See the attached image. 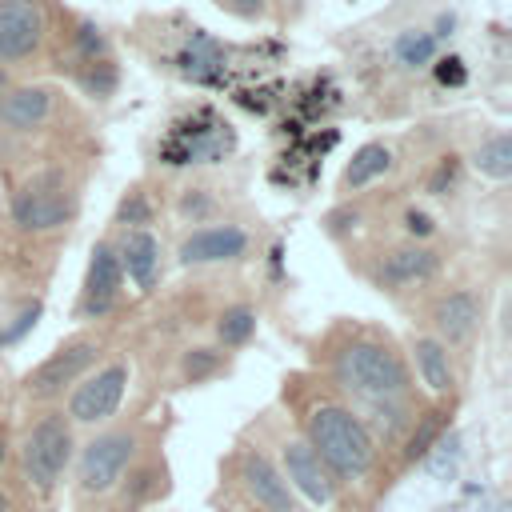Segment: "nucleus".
<instances>
[{"label":"nucleus","instance_id":"8","mask_svg":"<svg viewBox=\"0 0 512 512\" xmlns=\"http://www.w3.org/2000/svg\"><path fill=\"white\" fill-rule=\"evenodd\" d=\"M44 40L40 0H0V64H20L36 56Z\"/></svg>","mask_w":512,"mask_h":512},{"label":"nucleus","instance_id":"3","mask_svg":"<svg viewBox=\"0 0 512 512\" xmlns=\"http://www.w3.org/2000/svg\"><path fill=\"white\" fill-rule=\"evenodd\" d=\"M72 460V420L64 412H44L28 436H24V448H20V464H24V476L36 492H52L56 480L64 476Z\"/></svg>","mask_w":512,"mask_h":512},{"label":"nucleus","instance_id":"33","mask_svg":"<svg viewBox=\"0 0 512 512\" xmlns=\"http://www.w3.org/2000/svg\"><path fill=\"white\" fill-rule=\"evenodd\" d=\"M452 24H456V16H440V20H436V32H432V36H436V40H440V36H448V32H452Z\"/></svg>","mask_w":512,"mask_h":512},{"label":"nucleus","instance_id":"35","mask_svg":"<svg viewBox=\"0 0 512 512\" xmlns=\"http://www.w3.org/2000/svg\"><path fill=\"white\" fill-rule=\"evenodd\" d=\"M4 92H8V76L0 72V96H4Z\"/></svg>","mask_w":512,"mask_h":512},{"label":"nucleus","instance_id":"24","mask_svg":"<svg viewBox=\"0 0 512 512\" xmlns=\"http://www.w3.org/2000/svg\"><path fill=\"white\" fill-rule=\"evenodd\" d=\"M80 84H84L92 96H112V92H116V68H112V60H108V56H104V60H88L84 72H80Z\"/></svg>","mask_w":512,"mask_h":512},{"label":"nucleus","instance_id":"34","mask_svg":"<svg viewBox=\"0 0 512 512\" xmlns=\"http://www.w3.org/2000/svg\"><path fill=\"white\" fill-rule=\"evenodd\" d=\"M4 448H8V440H4V432H0V464H4Z\"/></svg>","mask_w":512,"mask_h":512},{"label":"nucleus","instance_id":"32","mask_svg":"<svg viewBox=\"0 0 512 512\" xmlns=\"http://www.w3.org/2000/svg\"><path fill=\"white\" fill-rule=\"evenodd\" d=\"M404 220H408V232H412V236H432V216H428V212H416V208H412Z\"/></svg>","mask_w":512,"mask_h":512},{"label":"nucleus","instance_id":"12","mask_svg":"<svg viewBox=\"0 0 512 512\" xmlns=\"http://www.w3.org/2000/svg\"><path fill=\"white\" fill-rule=\"evenodd\" d=\"M248 248V232L236 224H208L196 228L192 236H184L180 244V260L184 264H216V260H236Z\"/></svg>","mask_w":512,"mask_h":512},{"label":"nucleus","instance_id":"11","mask_svg":"<svg viewBox=\"0 0 512 512\" xmlns=\"http://www.w3.org/2000/svg\"><path fill=\"white\" fill-rule=\"evenodd\" d=\"M120 284H124V268H120V252L112 244H96L92 248V260H88V280H84V316H104L116 296H120Z\"/></svg>","mask_w":512,"mask_h":512},{"label":"nucleus","instance_id":"17","mask_svg":"<svg viewBox=\"0 0 512 512\" xmlns=\"http://www.w3.org/2000/svg\"><path fill=\"white\" fill-rule=\"evenodd\" d=\"M156 264H160V244H156V236L144 232V228H132L128 240H124V248H120V268L136 280V288H152Z\"/></svg>","mask_w":512,"mask_h":512},{"label":"nucleus","instance_id":"13","mask_svg":"<svg viewBox=\"0 0 512 512\" xmlns=\"http://www.w3.org/2000/svg\"><path fill=\"white\" fill-rule=\"evenodd\" d=\"M476 324H480V296L472 288H456L432 304V328H436V340L444 344L468 340Z\"/></svg>","mask_w":512,"mask_h":512},{"label":"nucleus","instance_id":"1","mask_svg":"<svg viewBox=\"0 0 512 512\" xmlns=\"http://www.w3.org/2000/svg\"><path fill=\"white\" fill-rule=\"evenodd\" d=\"M304 440L324 460V468L340 480H360L376 464V436L364 416L344 404H316L304 416Z\"/></svg>","mask_w":512,"mask_h":512},{"label":"nucleus","instance_id":"20","mask_svg":"<svg viewBox=\"0 0 512 512\" xmlns=\"http://www.w3.org/2000/svg\"><path fill=\"white\" fill-rule=\"evenodd\" d=\"M436 52H440V40L432 36V32H424V28H408V32H400L396 36V44H392V56H396V64L400 68H428L432 60H436Z\"/></svg>","mask_w":512,"mask_h":512},{"label":"nucleus","instance_id":"4","mask_svg":"<svg viewBox=\"0 0 512 512\" xmlns=\"http://www.w3.org/2000/svg\"><path fill=\"white\" fill-rule=\"evenodd\" d=\"M72 212H76V200L60 176H36L12 196V220L24 232H52Z\"/></svg>","mask_w":512,"mask_h":512},{"label":"nucleus","instance_id":"7","mask_svg":"<svg viewBox=\"0 0 512 512\" xmlns=\"http://www.w3.org/2000/svg\"><path fill=\"white\" fill-rule=\"evenodd\" d=\"M96 344L92 340H68L64 348H56L52 356H44L28 376H24V392L32 396V400H52V396H60L64 388H72L88 368H92V360H96Z\"/></svg>","mask_w":512,"mask_h":512},{"label":"nucleus","instance_id":"2","mask_svg":"<svg viewBox=\"0 0 512 512\" xmlns=\"http://www.w3.org/2000/svg\"><path fill=\"white\" fill-rule=\"evenodd\" d=\"M332 372H336V384L360 400H400L412 388L404 356L388 340H376V336L344 340L332 356Z\"/></svg>","mask_w":512,"mask_h":512},{"label":"nucleus","instance_id":"29","mask_svg":"<svg viewBox=\"0 0 512 512\" xmlns=\"http://www.w3.org/2000/svg\"><path fill=\"white\" fill-rule=\"evenodd\" d=\"M36 316H40V304L32 300V304H28V308H24V312H20V316H16V320H12L8 328H0V348L16 344V340H20V336H24V332H28L32 324H36Z\"/></svg>","mask_w":512,"mask_h":512},{"label":"nucleus","instance_id":"26","mask_svg":"<svg viewBox=\"0 0 512 512\" xmlns=\"http://www.w3.org/2000/svg\"><path fill=\"white\" fill-rule=\"evenodd\" d=\"M116 220H120V224H132V228L148 224V220H152V208H148L144 192H128V196L120 200V212H116Z\"/></svg>","mask_w":512,"mask_h":512},{"label":"nucleus","instance_id":"25","mask_svg":"<svg viewBox=\"0 0 512 512\" xmlns=\"http://www.w3.org/2000/svg\"><path fill=\"white\" fill-rule=\"evenodd\" d=\"M76 52H80V60H84V64H88V60H104V56H108V40L100 36V28H96V24H88V20H84V24L76 28Z\"/></svg>","mask_w":512,"mask_h":512},{"label":"nucleus","instance_id":"9","mask_svg":"<svg viewBox=\"0 0 512 512\" xmlns=\"http://www.w3.org/2000/svg\"><path fill=\"white\" fill-rule=\"evenodd\" d=\"M280 460H284V480H288V488H296L300 496H308L312 504H332L336 500V476L324 468V460L308 448V440H288L284 444V452H280Z\"/></svg>","mask_w":512,"mask_h":512},{"label":"nucleus","instance_id":"6","mask_svg":"<svg viewBox=\"0 0 512 512\" xmlns=\"http://www.w3.org/2000/svg\"><path fill=\"white\" fill-rule=\"evenodd\" d=\"M124 388H128V364L124 360H112V364L96 368L88 380H80L72 388L68 420H76V424H104L108 416H116V408L124 400Z\"/></svg>","mask_w":512,"mask_h":512},{"label":"nucleus","instance_id":"21","mask_svg":"<svg viewBox=\"0 0 512 512\" xmlns=\"http://www.w3.org/2000/svg\"><path fill=\"white\" fill-rule=\"evenodd\" d=\"M472 168L488 180H508L512 176V136L508 132H496L492 140H484L476 152H472Z\"/></svg>","mask_w":512,"mask_h":512},{"label":"nucleus","instance_id":"22","mask_svg":"<svg viewBox=\"0 0 512 512\" xmlns=\"http://www.w3.org/2000/svg\"><path fill=\"white\" fill-rule=\"evenodd\" d=\"M444 428H448V412H444V408H428L424 416H416V424H412V432H408V440H404V460H408V464L424 460L428 448L444 436Z\"/></svg>","mask_w":512,"mask_h":512},{"label":"nucleus","instance_id":"15","mask_svg":"<svg viewBox=\"0 0 512 512\" xmlns=\"http://www.w3.org/2000/svg\"><path fill=\"white\" fill-rule=\"evenodd\" d=\"M52 116V92L40 84H24V88H8L0 96V124L28 132L36 124H44Z\"/></svg>","mask_w":512,"mask_h":512},{"label":"nucleus","instance_id":"36","mask_svg":"<svg viewBox=\"0 0 512 512\" xmlns=\"http://www.w3.org/2000/svg\"><path fill=\"white\" fill-rule=\"evenodd\" d=\"M0 512H8V500H4V492H0Z\"/></svg>","mask_w":512,"mask_h":512},{"label":"nucleus","instance_id":"23","mask_svg":"<svg viewBox=\"0 0 512 512\" xmlns=\"http://www.w3.org/2000/svg\"><path fill=\"white\" fill-rule=\"evenodd\" d=\"M252 332H256V312H252L248 304H232V308H224L220 320H216V336H220V344H228V348L248 344Z\"/></svg>","mask_w":512,"mask_h":512},{"label":"nucleus","instance_id":"30","mask_svg":"<svg viewBox=\"0 0 512 512\" xmlns=\"http://www.w3.org/2000/svg\"><path fill=\"white\" fill-rule=\"evenodd\" d=\"M436 80H440V84H452V88L464 84V80H468L464 60H460V56H440V60H436Z\"/></svg>","mask_w":512,"mask_h":512},{"label":"nucleus","instance_id":"5","mask_svg":"<svg viewBox=\"0 0 512 512\" xmlns=\"http://www.w3.org/2000/svg\"><path fill=\"white\" fill-rule=\"evenodd\" d=\"M136 456V432L128 428H112V432H100L84 444L80 452V488L84 492H108L120 484L124 468L132 464Z\"/></svg>","mask_w":512,"mask_h":512},{"label":"nucleus","instance_id":"10","mask_svg":"<svg viewBox=\"0 0 512 512\" xmlns=\"http://www.w3.org/2000/svg\"><path fill=\"white\" fill-rule=\"evenodd\" d=\"M240 484L244 492L264 508V512H296V496L284 480V472L264 456V452H244L240 456Z\"/></svg>","mask_w":512,"mask_h":512},{"label":"nucleus","instance_id":"18","mask_svg":"<svg viewBox=\"0 0 512 512\" xmlns=\"http://www.w3.org/2000/svg\"><path fill=\"white\" fill-rule=\"evenodd\" d=\"M176 64H180V72L184 76H192V80H216L220 72H224V48L212 40V36H204V32H192L188 36V44L180 48V56H176Z\"/></svg>","mask_w":512,"mask_h":512},{"label":"nucleus","instance_id":"28","mask_svg":"<svg viewBox=\"0 0 512 512\" xmlns=\"http://www.w3.org/2000/svg\"><path fill=\"white\" fill-rule=\"evenodd\" d=\"M216 364H220V356H216L212 348H192V352L184 356V376H188V380H204V376L216 372Z\"/></svg>","mask_w":512,"mask_h":512},{"label":"nucleus","instance_id":"16","mask_svg":"<svg viewBox=\"0 0 512 512\" xmlns=\"http://www.w3.org/2000/svg\"><path fill=\"white\" fill-rule=\"evenodd\" d=\"M412 356H416V372H420V380H424L436 396H448L452 384H456L448 344L436 340V336H416V340H412Z\"/></svg>","mask_w":512,"mask_h":512},{"label":"nucleus","instance_id":"19","mask_svg":"<svg viewBox=\"0 0 512 512\" xmlns=\"http://www.w3.org/2000/svg\"><path fill=\"white\" fill-rule=\"evenodd\" d=\"M388 168H392V152H388L384 144H360V148L352 152L348 168H344V188L360 192V188H368L376 176H384Z\"/></svg>","mask_w":512,"mask_h":512},{"label":"nucleus","instance_id":"14","mask_svg":"<svg viewBox=\"0 0 512 512\" xmlns=\"http://www.w3.org/2000/svg\"><path fill=\"white\" fill-rule=\"evenodd\" d=\"M440 268V256L424 244H400L392 252L380 256V284L388 288H408V284H424L432 280Z\"/></svg>","mask_w":512,"mask_h":512},{"label":"nucleus","instance_id":"27","mask_svg":"<svg viewBox=\"0 0 512 512\" xmlns=\"http://www.w3.org/2000/svg\"><path fill=\"white\" fill-rule=\"evenodd\" d=\"M456 180H460V160H456V156H444V160L436 164V172L428 176V192H432V196H444L448 188H456Z\"/></svg>","mask_w":512,"mask_h":512},{"label":"nucleus","instance_id":"31","mask_svg":"<svg viewBox=\"0 0 512 512\" xmlns=\"http://www.w3.org/2000/svg\"><path fill=\"white\" fill-rule=\"evenodd\" d=\"M224 12H232V16H240V20H256V16H264V0H216Z\"/></svg>","mask_w":512,"mask_h":512}]
</instances>
